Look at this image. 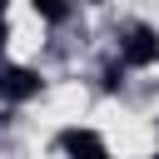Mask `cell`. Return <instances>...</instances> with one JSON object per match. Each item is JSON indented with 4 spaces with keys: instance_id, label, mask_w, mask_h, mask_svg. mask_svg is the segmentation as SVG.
I'll list each match as a JSON object with an SVG mask.
<instances>
[{
    "instance_id": "obj_1",
    "label": "cell",
    "mask_w": 159,
    "mask_h": 159,
    "mask_svg": "<svg viewBox=\"0 0 159 159\" xmlns=\"http://www.w3.org/2000/svg\"><path fill=\"white\" fill-rule=\"evenodd\" d=\"M119 60H124L129 70H149V65H159V30L134 25V30L119 40Z\"/></svg>"
},
{
    "instance_id": "obj_2",
    "label": "cell",
    "mask_w": 159,
    "mask_h": 159,
    "mask_svg": "<svg viewBox=\"0 0 159 159\" xmlns=\"http://www.w3.org/2000/svg\"><path fill=\"white\" fill-rule=\"evenodd\" d=\"M40 84H45V80H40L35 70H25V65H5V70H0V99H5V104H25V99H35Z\"/></svg>"
},
{
    "instance_id": "obj_3",
    "label": "cell",
    "mask_w": 159,
    "mask_h": 159,
    "mask_svg": "<svg viewBox=\"0 0 159 159\" xmlns=\"http://www.w3.org/2000/svg\"><path fill=\"white\" fill-rule=\"evenodd\" d=\"M60 149L65 154H104V139L94 129H65L60 134Z\"/></svg>"
},
{
    "instance_id": "obj_4",
    "label": "cell",
    "mask_w": 159,
    "mask_h": 159,
    "mask_svg": "<svg viewBox=\"0 0 159 159\" xmlns=\"http://www.w3.org/2000/svg\"><path fill=\"white\" fill-rule=\"evenodd\" d=\"M30 5H35L45 20H65V15H70V0H30Z\"/></svg>"
}]
</instances>
